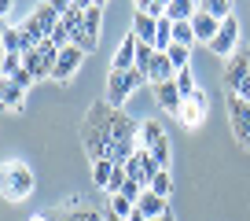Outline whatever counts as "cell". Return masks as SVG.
<instances>
[{
    "label": "cell",
    "mask_w": 250,
    "mask_h": 221,
    "mask_svg": "<svg viewBox=\"0 0 250 221\" xmlns=\"http://www.w3.org/2000/svg\"><path fill=\"white\" fill-rule=\"evenodd\" d=\"M140 126L144 122L129 118L125 110H114L110 114V144H136L140 148Z\"/></svg>",
    "instance_id": "ba28073f"
},
{
    "label": "cell",
    "mask_w": 250,
    "mask_h": 221,
    "mask_svg": "<svg viewBox=\"0 0 250 221\" xmlns=\"http://www.w3.org/2000/svg\"><path fill=\"white\" fill-rule=\"evenodd\" d=\"M85 63V52H81L78 44H66L59 52V59H55V74H52V81H59V85H66V81L78 74V66Z\"/></svg>",
    "instance_id": "8fae6325"
},
{
    "label": "cell",
    "mask_w": 250,
    "mask_h": 221,
    "mask_svg": "<svg viewBox=\"0 0 250 221\" xmlns=\"http://www.w3.org/2000/svg\"><path fill=\"white\" fill-rule=\"evenodd\" d=\"M144 81H147V78H144L140 70H125V74H122V70H110V74H107V103H110L114 110H122V103L129 100V96H133Z\"/></svg>",
    "instance_id": "7a4b0ae2"
},
{
    "label": "cell",
    "mask_w": 250,
    "mask_h": 221,
    "mask_svg": "<svg viewBox=\"0 0 250 221\" xmlns=\"http://www.w3.org/2000/svg\"><path fill=\"white\" fill-rule=\"evenodd\" d=\"M225 88L250 103V52H235L225 66Z\"/></svg>",
    "instance_id": "3957f363"
},
{
    "label": "cell",
    "mask_w": 250,
    "mask_h": 221,
    "mask_svg": "<svg viewBox=\"0 0 250 221\" xmlns=\"http://www.w3.org/2000/svg\"><path fill=\"white\" fill-rule=\"evenodd\" d=\"M151 88H155L158 107L169 110V114H180V107H184V96H180V88H177V78H173V81H162V85H151Z\"/></svg>",
    "instance_id": "5bb4252c"
},
{
    "label": "cell",
    "mask_w": 250,
    "mask_h": 221,
    "mask_svg": "<svg viewBox=\"0 0 250 221\" xmlns=\"http://www.w3.org/2000/svg\"><path fill=\"white\" fill-rule=\"evenodd\" d=\"M199 15V4L191 0H169V22H191Z\"/></svg>",
    "instance_id": "603a6c76"
},
{
    "label": "cell",
    "mask_w": 250,
    "mask_h": 221,
    "mask_svg": "<svg viewBox=\"0 0 250 221\" xmlns=\"http://www.w3.org/2000/svg\"><path fill=\"white\" fill-rule=\"evenodd\" d=\"M19 70H22V55H4V59H0V78L4 81H11Z\"/></svg>",
    "instance_id": "f546056e"
},
{
    "label": "cell",
    "mask_w": 250,
    "mask_h": 221,
    "mask_svg": "<svg viewBox=\"0 0 250 221\" xmlns=\"http://www.w3.org/2000/svg\"><path fill=\"white\" fill-rule=\"evenodd\" d=\"M110 177H114V162H110V158H103V162H92V181L100 184L103 192L110 188Z\"/></svg>",
    "instance_id": "cb8c5ba5"
},
{
    "label": "cell",
    "mask_w": 250,
    "mask_h": 221,
    "mask_svg": "<svg viewBox=\"0 0 250 221\" xmlns=\"http://www.w3.org/2000/svg\"><path fill=\"white\" fill-rule=\"evenodd\" d=\"M151 192H155V196H162V199L173 196V177H169V170H158V177L151 181Z\"/></svg>",
    "instance_id": "4316f807"
},
{
    "label": "cell",
    "mask_w": 250,
    "mask_h": 221,
    "mask_svg": "<svg viewBox=\"0 0 250 221\" xmlns=\"http://www.w3.org/2000/svg\"><path fill=\"white\" fill-rule=\"evenodd\" d=\"M140 148L151 151V158L158 162V170H169V136H166V129L158 126V122H144L140 126Z\"/></svg>",
    "instance_id": "5b68a950"
},
{
    "label": "cell",
    "mask_w": 250,
    "mask_h": 221,
    "mask_svg": "<svg viewBox=\"0 0 250 221\" xmlns=\"http://www.w3.org/2000/svg\"><path fill=\"white\" fill-rule=\"evenodd\" d=\"M30 221H48V214H33V218Z\"/></svg>",
    "instance_id": "836d02e7"
},
{
    "label": "cell",
    "mask_w": 250,
    "mask_h": 221,
    "mask_svg": "<svg viewBox=\"0 0 250 221\" xmlns=\"http://www.w3.org/2000/svg\"><path fill=\"white\" fill-rule=\"evenodd\" d=\"M203 11H206V15H213L217 22H228V19L235 15L232 4H225V0H210V4H203Z\"/></svg>",
    "instance_id": "484cf974"
},
{
    "label": "cell",
    "mask_w": 250,
    "mask_h": 221,
    "mask_svg": "<svg viewBox=\"0 0 250 221\" xmlns=\"http://www.w3.org/2000/svg\"><path fill=\"white\" fill-rule=\"evenodd\" d=\"M136 210H140L147 221H158L162 214H169V199H162V196H155L151 188H144V196H140V203H136Z\"/></svg>",
    "instance_id": "2e32d148"
},
{
    "label": "cell",
    "mask_w": 250,
    "mask_h": 221,
    "mask_svg": "<svg viewBox=\"0 0 250 221\" xmlns=\"http://www.w3.org/2000/svg\"><path fill=\"white\" fill-rule=\"evenodd\" d=\"M173 78H177V70H173V59H169L166 52H155L147 81H151V85H162V81H173Z\"/></svg>",
    "instance_id": "ffe728a7"
},
{
    "label": "cell",
    "mask_w": 250,
    "mask_h": 221,
    "mask_svg": "<svg viewBox=\"0 0 250 221\" xmlns=\"http://www.w3.org/2000/svg\"><path fill=\"white\" fill-rule=\"evenodd\" d=\"M235 41H239V22H235V15H232L228 22H221L217 37L210 41V52L213 55H228V59H232V55H235Z\"/></svg>",
    "instance_id": "4fadbf2b"
},
{
    "label": "cell",
    "mask_w": 250,
    "mask_h": 221,
    "mask_svg": "<svg viewBox=\"0 0 250 221\" xmlns=\"http://www.w3.org/2000/svg\"><path fill=\"white\" fill-rule=\"evenodd\" d=\"M100 22H103V4H88V11H85V30H81V37L74 41L81 52H96V44H100Z\"/></svg>",
    "instance_id": "30bf717a"
},
{
    "label": "cell",
    "mask_w": 250,
    "mask_h": 221,
    "mask_svg": "<svg viewBox=\"0 0 250 221\" xmlns=\"http://www.w3.org/2000/svg\"><path fill=\"white\" fill-rule=\"evenodd\" d=\"M85 11H88V4H66V11H62V30L70 33V44L85 30Z\"/></svg>",
    "instance_id": "e0dca14e"
},
{
    "label": "cell",
    "mask_w": 250,
    "mask_h": 221,
    "mask_svg": "<svg viewBox=\"0 0 250 221\" xmlns=\"http://www.w3.org/2000/svg\"><path fill=\"white\" fill-rule=\"evenodd\" d=\"M110 114H114V107L107 100H96L81 122V144H85V155L92 162L110 158Z\"/></svg>",
    "instance_id": "6da1fadb"
},
{
    "label": "cell",
    "mask_w": 250,
    "mask_h": 221,
    "mask_svg": "<svg viewBox=\"0 0 250 221\" xmlns=\"http://www.w3.org/2000/svg\"><path fill=\"white\" fill-rule=\"evenodd\" d=\"M125 174H129V177H133V181L136 184H144V188H151V181H155V177H158V162H155V158H151V151H136V155L133 158H129V166H125Z\"/></svg>",
    "instance_id": "9c48e42d"
},
{
    "label": "cell",
    "mask_w": 250,
    "mask_h": 221,
    "mask_svg": "<svg viewBox=\"0 0 250 221\" xmlns=\"http://www.w3.org/2000/svg\"><path fill=\"white\" fill-rule=\"evenodd\" d=\"M151 59H155V48H151V44H140V52H136V66H133V70H140L144 78H147V74H151Z\"/></svg>",
    "instance_id": "4dcf8cb0"
},
{
    "label": "cell",
    "mask_w": 250,
    "mask_h": 221,
    "mask_svg": "<svg viewBox=\"0 0 250 221\" xmlns=\"http://www.w3.org/2000/svg\"><path fill=\"white\" fill-rule=\"evenodd\" d=\"M129 221H147V218H144V214H140V210H136V214H133V218H129Z\"/></svg>",
    "instance_id": "e575fe53"
},
{
    "label": "cell",
    "mask_w": 250,
    "mask_h": 221,
    "mask_svg": "<svg viewBox=\"0 0 250 221\" xmlns=\"http://www.w3.org/2000/svg\"><path fill=\"white\" fill-rule=\"evenodd\" d=\"M133 33H136V41H140V44H151V48H155L158 22H155L151 15H144L140 8H133Z\"/></svg>",
    "instance_id": "ac0fdd59"
},
{
    "label": "cell",
    "mask_w": 250,
    "mask_h": 221,
    "mask_svg": "<svg viewBox=\"0 0 250 221\" xmlns=\"http://www.w3.org/2000/svg\"><path fill=\"white\" fill-rule=\"evenodd\" d=\"M33 192V170L26 162H8L4 166V199L8 203H19Z\"/></svg>",
    "instance_id": "277c9868"
},
{
    "label": "cell",
    "mask_w": 250,
    "mask_h": 221,
    "mask_svg": "<svg viewBox=\"0 0 250 221\" xmlns=\"http://www.w3.org/2000/svg\"><path fill=\"white\" fill-rule=\"evenodd\" d=\"M206 107H210V100H206V92L199 88V92H195V96H188L184 107H180V114H177L180 126H184V129H199V126L206 122Z\"/></svg>",
    "instance_id": "7c38bea8"
},
{
    "label": "cell",
    "mask_w": 250,
    "mask_h": 221,
    "mask_svg": "<svg viewBox=\"0 0 250 221\" xmlns=\"http://www.w3.org/2000/svg\"><path fill=\"white\" fill-rule=\"evenodd\" d=\"M177 88H180V96H184V100H188V96H195V92H199L195 78H191V66H188V70H180V74H177Z\"/></svg>",
    "instance_id": "1f68e13d"
},
{
    "label": "cell",
    "mask_w": 250,
    "mask_h": 221,
    "mask_svg": "<svg viewBox=\"0 0 250 221\" xmlns=\"http://www.w3.org/2000/svg\"><path fill=\"white\" fill-rule=\"evenodd\" d=\"M136 52H140V41H136V33H125V41L118 44V55H114V63H110V70H133L136 66Z\"/></svg>",
    "instance_id": "9a60e30c"
},
{
    "label": "cell",
    "mask_w": 250,
    "mask_h": 221,
    "mask_svg": "<svg viewBox=\"0 0 250 221\" xmlns=\"http://www.w3.org/2000/svg\"><path fill=\"white\" fill-rule=\"evenodd\" d=\"M118 196H125L129 203H140V196H144V184H136L133 177H129V181H125V188L118 192Z\"/></svg>",
    "instance_id": "d6a6232c"
},
{
    "label": "cell",
    "mask_w": 250,
    "mask_h": 221,
    "mask_svg": "<svg viewBox=\"0 0 250 221\" xmlns=\"http://www.w3.org/2000/svg\"><path fill=\"white\" fill-rule=\"evenodd\" d=\"M191 30H195V41H203V44H210L213 37H217V30H221V22L213 15H206L203 11V4H199V15L191 19Z\"/></svg>",
    "instance_id": "d6986e66"
},
{
    "label": "cell",
    "mask_w": 250,
    "mask_h": 221,
    "mask_svg": "<svg viewBox=\"0 0 250 221\" xmlns=\"http://www.w3.org/2000/svg\"><path fill=\"white\" fill-rule=\"evenodd\" d=\"M166 55L173 59V70H177V74H180V70H188V63H191V48H180V44H173Z\"/></svg>",
    "instance_id": "83f0119b"
},
{
    "label": "cell",
    "mask_w": 250,
    "mask_h": 221,
    "mask_svg": "<svg viewBox=\"0 0 250 221\" xmlns=\"http://www.w3.org/2000/svg\"><path fill=\"white\" fill-rule=\"evenodd\" d=\"M55 59H59L55 41H41V48H33V52L22 55V66L33 74V81H44V78L55 74Z\"/></svg>",
    "instance_id": "8992f818"
},
{
    "label": "cell",
    "mask_w": 250,
    "mask_h": 221,
    "mask_svg": "<svg viewBox=\"0 0 250 221\" xmlns=\"http://www.w3.org/2000/svg\"><path fill=\"white\" fill-rule=\"evenodd\" d=\"M22 100H26V85H19V81H4V85H0V103H4V110L15 114V110L22 107Z\"/></svg>",
    "instance_id": "44dd1931"
},
{
    "label": "cell",
    "mask_w": 250,
    "mask_h": 221,
    "mask_svg": "<svg viewBox=\"0 0 250 221\" xmlns=\"http://www.w3.org/2000/svg\"><path fill=\"white\" fill-rule=\"evenodd\" d=\"M228 122H232L235 140L250 151V103L239 100V96H232V92H228Z\"/></svg>",
    "instance_id": "52a82bcc"
},
{
    "label": "cell",
    "mask_w": 250,
    "mask_h": 221,
    "mask_svg": "<svg viewBox=\"0 0 250 221\" xmlns=\"http://www.w3.org/2000/svg\"><path fill=\"white\" fill-rule=\"evenodd\" d=\"M110 214H118V218L129 221V218L136 214V203H129L125 196H110Z\"/></svg>",
    "instance_id": "f1b7e54d"
},
{
    "label": "cell",
    "mask_w": 250,
    "mask_h": 221,
    "mask_svg": "<svg viewBox=\"0 0 250 221\" xmlns=\"http://www.w3.org/2000/svg\"><path fill=\"white\" fill-rule=\"evenodd\" d=\"M173 44H180V48L195 44V30H191V22H173Z\"/></svg>",
    "instance_id": "d4e9b609"
},
{
    "label": "cell",
    "mask_w": 250,
    "mask_h": 221,
    "mask_svg": "<svg viewBox=\"0 0 250 221\" xmlns=\"http://www.w3.org/2000/svg\"><path fill=\"white\" fill-rule=\"evenodd\" d=\"M0 44H4V55H22V26H4Z\"/></svg>",
    "instance_id": "7402d4cb"
},
{
    "label": "cell",
    "mask_w": 250,
    "mask_h": 221,
    "mask_svg": "<svg viewBox=\"0 0 250 221\" xmlns=\"http://www.w3.org/2000/svg\"><path fill=\"white\" fill-rule=\"evenodd\" d=\"M107 221H125V218H118V214H110V210H107Z\"/></svg>",
    "instance_id": "d590c367"
}]
</instances>
